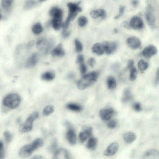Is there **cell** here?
Masks as SVG:
<instances>
[{
  "label": "cell",
  "mask_w": 159,
  "mask_h": 159,
  "mask_svg": "<svg viewBox=\"0 0 159 159\" xmlns=\"http://www.w3.org/2000/svg\"><path fill=\"white\" fill-rule=\"evenodd\" d=\"M49 15L52 18L51 23L53 28L55 30H59L62 25V11L57 7H53L50 10Z\"/></svg>",
  "instance_id": "cell-1"
},
{
  "label": "cell",
  "mask_w": 159,
  "mask_h": 159,
  "mask_svg": "<svg viewBox=\"0 0 159 159\" xmlns=\"http://www.w3.org/2000/svg\"><path fill=\"white\" fill-rule=\"evenodd\" d=\"M99 73L94 72L85 75L77 83L78 88L80 90H84L91 86L97 80Z\"/></svg>",
  "instance_id": "cell-2"
},
{
  "label": "cell",
  "mask_w": 159,
  "mask_h": 159,
  "mask_svg": "<svg viewBox=\"0 0 159 159\" xmlns=\"http://www.w3.org/2000/svg\"><path fill=\"white\" fill-rule=\"evenodd\" d=\"M44 144L43 141L40 138L35 140L31 143L23 147L19 152V155L23 157H27L30 156L33 152Z\"/></svg>",
  "instance_id": "cell-3"
},
{
  "label": "cell",
  "mask_w": 159,
  "mask_h": 159,
  "mask_svg": "<svg viewBox=\"0 0 159 159\" xmlns=\"http://www.w3.org/2000/svg\"><path fill=\"white\" fill-rule=\"evenodd\" d=\"M20 102V97L18 94H11L4 98L3 104L9 109H13L19 105Z\"/></svg>",
  "instance_id": "cell-4"
},
{
  "label": "cell",
  "mask_w": 159,
  "mask_h": 159,
  "mask_svg": "<svg viewBox=\"0 0 159 159\" xmlns=\"http://www.w3.org/2000/svg\"><path fill=\"white\" fill-rule=\"evenodd\" d=\"M80 3V2L77 3L70 2L67 4V5L69 9V12L65 23L70 24V21L73 20L76 17L78 12L82 11V9L79 6Z\"/></svg>",
  "instance_id": "cell-5"
},
{
  "label": "cell",
  "mask_w": 159,
  "mask_h": 159,
  "mask_svg": "<svg viewBox=\"0 0 159 159\" xmlns=\"http://www.w3.org/2000/svg\"><path fill=\"white\" fill-rule=\"evenodd\" d=\"M39 114L36 112L31 114L28 118L26 122L20 125L19 130L22 133H24L31 131L32 129L33 123L39 117Z\"/></svg>",
  "instance_id": "cell-6"
},
{
  "label": "cell",
  "mask_w": 159,
  "mask_h": 159,
  "mask_svg": "<svg viewBox=\"0 0 159 159\" xmlns=\"http://www.w3.org/2000/svg\"><path fill=\"white\" fill-rule=\"evenodd\" d=\"M92 128L91 127H84L83 131L79 133L78 137V141L83 144L88 138L92 136Z\"/></svg>",
  "instance_id": "cell-7"
},
{
  "label": "cell",
  "mask_w": 159,
  "mask_h": 159,
  "mask_svg": "<svg viewBox=\"0 0 159 159\" xmlns=\"http://www.w3.org/2000/svg\"><path fill=\"white\" fill-rule=\"evenodd\" d=\"M154 11L152 6L149 5L148 6L147 11L146 14V17L147 23L152 28H154L156 26V18L153 13Z\"/></svg>",
  "instance_id": "cell-8"
},
{
  "label": "cell",
  "mask_w": 159,
  "mask_h": 159,
  "mask_svg": "<svg viewBox=\"0 0 159 159\" xmlns=\"http://www.w3.org/2000/svg\"><path fill=\"white\" fill-rule=\"evenodd\" d=\"M129 25L130 28L136 30H141L144 27L143 21L141 18L138 16H135L132 18Z\"/></svg>",
  "instance_id": "cell-9"
},
{
  "label": "cell",
  "mask_w": 159,
  "mask_h": 159,
  "mask_svg": "<svg viewBox=\"0 0 159 159\" xmlns=\"http://www.w3.org/2000/svg\"><path fill=\"white\" fill-rule=\"evenodd\" d=\"M157 49L155 46L150 45L147 46L143 51L142 54L143 56L147 59H150L156 55Z\"/></svg>",
  "instance_id": "cell-10"
},
{
  "label": "cell",
  "mask_w": 159,
  "mask_h": 159,
  "mask_svg": "<svg viewBox=\"0 0 159 159\" xmlns=\"http://www.w3.org/2000/svg\"><path fill=\"white\" fill-rule=\"evenodd\" d=\"M126 43L130 48L135 50L138 49L141 46V41L138 37H132L127 39Z\"/></svg>",
  "instance_id": "cell-11"
},
{
  "label": "cell",
  "mask_w": 159,
  "mask_h": 159,
  "mask_svg": "<svg viewBox=\"0 0 159 159\" xmlns=\"http://www.w3.org/2000/svg\"><path fill=\"white\" fill-rule=\"evenodd\" d=\"M114 112L113 109L109 108L101 110L99 115L101 118L104 121L109 120L113 116Z\"/></svg>",
  "instance_id": "cell-12"
},
{
  "label": "cell",
  "mask_w": 159,
  "mask_h": 159,
  "mask_svg": "<svg viewBox=\"0 0 159 159\" xmlns=\"http://www.w3.org/2000/svg\"><path fill=\"white\" fill-rule=\"evenodd\" d=\"M67 129V139L71 144L75 145L76 142V136L75 131L72 125Z\"/></svg>",
  "instance_id": "cell-13"
},
{
  "label": "cell",
  "mask_w": 159,
  "mask_h": 159,
  "mask_svg": "<svg viewBox=\"0 0 159 159\" xmlns=\"http://www.w3.org/2000/svg\"><path fill=\"white\" fill-rule=\"evenodd\" d=\"M105 52L108 55L112 54L116 50L117 44L115 42L104 41L103 43Z\"/></svg>",
  "instance_id": "cell-14"
},
{
  "label": "cell",
  "mask_w": 159,
  "mask_h": 159,
  "mask_svg": "<svg viewBox=\"0 0 159 159\" xmlns=\"http://www.w3.org/2000/svg\"><path fill=\"white\" fill-rule=\"evenodd\" d=\"M54 159H69V154L66 150L63 148H60L57 150L54 153Z\"/></svg>",
  "instance_id": "cell-15"
},
{
  "label": "cell",
  "mask_w": 159,
  "mask_h": 159,
  "mask_svg": "<svg viewBox=\"0 0 159 159\" xmlns=\"http://www.w3.org/2000/svg\"><path fill=\"white\" fill-rule=\"evenodd\" d=\"M127 68L130 70V79L131 81H134L136 79L137 76V71L134 65V61L130 60L128 63Z\"/></svg>",
  "instance_id": "cell-16"
},
{
  "label": "cell",
  "mask_w": 159,
  "mask_h": 159,
  "mask_svg": "<svg viewBox=\"0 0 159 159\" xmlns=\"http://www.w3.org/2000/svg\"><path fill=\"white\" fill-rule=\"evenodd\" d=\"M13 1L14 0H2L1 7L4 12L8 13L11 12Z\"/></svg>",
  "instance_id": "cell-17"
},
{
  "label": "cell",
  "mask_w": 159,
  "mask_h": 159,
  "mask_svg": "<svg viewBox=\"0 0 159 159\" xmlns=\"http://www.w3.org/2000/svg\"><path fill=\"white\" fill-rule=\"evenodd\" d=\"M119 145L116 142H114L110 144L104 152V155L110 156L115 154L118 151Z\"/></svg>",
  "instance_id": "cell-18"
},
{
  "label": "cell",
  "mask_w": 159,
  "mask_h": 159,
  "mask_svg": "<svg viewBox=\"0 0 159 159\" xmlns=\"http://www.w3.org/2000/svg\"><path fill=\"white\" fill-rule=\"evenodd\" d=\"M37 62V56L36 54H34L27 59L25 64L26 68H30L35 66Z\"/></svg>",
  "instance_id": "cell-19"
},
{
  "label": "cell",
  "mask_w": 159,
  "mask_h": 159,
  "mask_svg": "<svg viewBox=\"0 0 159 159\" xmlns=\"http://www.w3.org/2000/svg\"><path fill=\"white\" fill-rule=\"evenodd\" d=\"M90 15L94 19H96L100 17L104 19L106 17L105 11L103 9L93 10L90 12Z\"/></svg>",
  "instance_id": "cell-20"
},
{
  "label": "cell",
  "mask_w": 159,
  "mask_h": 159,
  "mask_svg": "<svg viewBox=\"0 0 159 159\" xmlns=\"http://www.w3.org/2000/svg\"><path fill=\"white\" fill-rule=\"evenodd\" d=\"M51 54L52 56L54 57L64 56L65 52L62 50V44H58L52 50Z\"/></svg>",
  "instance_id": "cell-21"
},
{
  "label": "cell",
  "mask_w": 159,
  "mask_h": 159,
  "mask_svg": "<svg viewBox=\"0 0 159 159\" xmlns=\"http://www.w3.org/2000/svg\"><path fill=\"white\" fill-rule=\"evenodd\" d=\"M92 51L93 53L99 55H103L105 52L103 44L100 43L94 44L92 47Z\"/></svg>",
  "instance_id": "cell-22"
},
{
  "label": "cell",
  "mask_w": 159,
  "mask_h": 159,
  "mask_svg": "<svg viewBox=\"0 0 159 159\" xmlns=\"http://www.w3.org/2000/svg\"><path fill=\"white\" fill-rule=\"evenodd\" d=\"M145 157L146 158L159 159V151L155 149L150 150L146 152Z\"/></svg>",
  "instance_id": "cell-23"
},
{
  "label": "cell",
  "mask_w": 159,
  "mask_h": 159,
  "mask_svg": "<svg viewBox=\"0 0 159 159\" xmlns=\"http://www.w3.org/2000/svg\"><path fill=\"white\" fill-rule=\"evenodd\" d=\"M136 136L135 134L132 132H127L123 136L125 141L128 144H130L136 139Z\"/></svg>",
  "instance_id": "cell-24"
},
{
  "label": "cell",
  "mask_w": 159,
  "mask_h": 159,
  "mask_svg": "<svg viewBox=\"0 0 159 159\" xmlns=\"http://www.w3.org/2000/svg\"><path fill=\"white\" fill-rule=\"evenodd\" d=\"M98 143L97 139L92 136L89 137L87 147L89 149L94 150L96 148Z\"/></svg>",
  "instance_id": "cell-25"
},
{
  "label": "cell",
  "mask_w": 159,
  "mask_h": 159,
  "mask_svg": "<svg viewBox=\"0 0 159 159\" xmlns=\"http://www.w3.org/2000/svg\"><path fill=\"white\" fill-rule=\"evenodd\" d=\"M55 76V74L53 72L48 71L43 73L41 76V78L44 81H50L53 80Z\"/></svg>",
  "instance_id": "cell-26"
},
{
  "label": "cell",
  "mask_w": 159,
  "mask_h": 159,
  "mask_svg": "<svg viewBox=\"0 0 159 159\" xmlns=\"http://www.w3.org/2000/svg\"><path fill=\"white\" fill-rule=\"evenodd\" d=\"M133 96L130 90L127 89L124 91L122 101L123 102H127L132 100Z\"/></svg>",
  "instance_id": "cell-27"
},
{
  "label": "cell",
  "mask_w": 159,
  "mask_h": 159,
  "mask_svg": "<svg viewBox=\"0 0 159 159\" xmlns=\"http://www.w3.org/2000/svg\"><path fill=\"white\" fill-rule=\"evenodd\" d=\"M107 85L108 88L110 90L115 89L117 84L115 78L112 76L109 77L107 80Z\"/></svg>",
  "instance_id": "cell-28"
},
{
  "label": "cell",
  "mask_w": 159,
  "mask_h": 159,
  "mask_svg": "<svg viewBox=\"0 0 159 159\" xmlns=\"http://www.w3.org/2000/svg\"><path fill=\"white\" fill-rule=\"evenodd\" d=\"M37 4L36 0H26L24 6L25 10H29L35 7Z\"/></svg>",
  "instance_id": "cell-29"
},
{
  "label": "cell",
  "mask_w": 159,
  "mask_h": 159,
  "mask_svg": "<svg viewBox=\"0 0 159 159\" xmlns=\"http://www.w3.org/2000/svg\"><path fill=\"white\" fill-rule=\"evenodd\" d=\"M31 30L34 34L36 35H38L42 32L43 28L40 23H37L33 26Z\"/></svg>",
  "instance_id": "cell-30"
},
{
  "label": "cell",
  "mask_w": 159,
  "mask_h": 159,
  "mask_svg": "<svg viewBox=\"0 0 159 159\" xmlns=\"http://www.w3.org/2000/svg\"><path fill=\"white\" fill-rule=\"evenodd\" d=\"M138 66L139 70L140 71L144 72L148 69L149 67V64L144 60L141 59L138 62Z\"/></svg>",
  "instance_id": "cell-31"
},
{
  "label": "cell",
  "mask_w": 159,
  "mask_h": 159,
  "mask_svg": "<svg viewBox=\"0 0 159 159\" xmlns=\"http://www.w3.org/2000/svg\"><path fill=\"white\" fill-rule=\"evenodd\" d=\"M67 108L71 110L75 111L76 112H79L81 111L82 109V107L79 105L73 104L70 103L67 105Z\"/></svg>",
  "instance_id": "cell-32"
},
{
  "label": "cell",
  "mask_w": 159,
  "mask_h": 159,
  "mask_svg": "<svg viewBox=\"0 0 159 159\" xmlns=\"http://www.w3.org/2000/svg\"><path fill=\"white\" fill-rule=\"evenodd\" d=\"M54 111V107L52 105H49L45 107L43 110V114L45 116L52 114Z\"/></svg>",
  "instance_id": "cell-33"
},
{
  "label": "cell",
  "mask_w": 159,
  "mask_h": 159,
  "mask_svg": "<svg viewBox=\"0 0 159 159\" xmlns=\"http://www.w3.org/2000/svg\"><path fill=\"white\" fill-rule=\"evenodd\" d=\"M58 146V142L57 140L55 139L52 143L51 145L48 148V150L50 153H54L57 150Z\"/></svg>",
  "instance_id": "cell-34"
},
{
  "label": "cell",
  "mask_w": 159,
  "mask_h": 159,
  "mask_svg": "<svg viewBox=\"0 0 159 159\" xmlns=\"http://www.w3.org/2000/svg\"><path fill=\"white\" fill-rule=\"evenodd\" d=\"M88 19L85 16L80 17L78 19V23L79 26L81 27L85 26L88 23Z\"/></svg>",
  "instance_id": "cell-35"
},
{
  "label": "cell",
  "mask_w": 159,
  "mask_h": 159,
  "mask_svg": "<svg viewBox=\"0 0 159 159\" xmlns=\"http://www.w3.org/2000/svg\"><path fill=\"white\" fill-rule=\"evenodd\" d=\"M76 51L77 52H80L83 50V45L82 43L77 39L75 41Z\"/></svg>",
  "instance_id": "cell-36"
},
{
  "label": "cell",
  "mask_w": 159,
  "mask_h": 159,
  "mask_svg": "<svg viewBox=\"0 0 159 159\" xmlns=\"http://www.w3.org/2000/svg\"><path fill=\"white\" fill-rule=\"evenodd\" d=\"M132 108L136 112H141L142 109L141 104L138 102L135 103L133 104Z\"/></svg>",
  "instance_id": "cell-37"
},
{
  "label": "cell",
  "mask_w": 159,
  "mask_h": 159,
  "mask_svg": "<svg viewBox=\"0 0 159 159\" xmlns=\"http://www.w3.org/2000/svg\"><path fill=\"white\" fill-rule=\"evenodd\" d=\"M117 124V122L115 120H111L107 123V126L109 129H114L115 128Z\"/></svg>",
  "instance_id": "cell-38"
},
{
  "label": "cell",
  "mask_w": 159,
  "mask_h": 159,
  "mask_svg": "<svg viewBox=\"0 0 159 159\" xmlns=\"http://www.w3.org/2000/svg\"><path fill=\"white\" fill-rule=\"evenodd\" d=\"M4 136L6 141L7 143L10 142L12 139V135L8 132H5L4 134Z\"/></svg>",
  "instance_id": "cell-39"
},
{
  "label": "cell",
  "mask_w": 159,
  "mask_h": 159,
  "mask_svg": "<svg viewBox=\"0 0 159 159\" xmlns=\"http://www.w3.org/2000/svg\"><path fill=\"white\" fill-rule=\"evenodd\" d=\"M4 145L2 141H0V159H3L4 157Z\"/></svg>",
  "instance_id": "cell-40"
},
{
  "label": "cell",
  "mask_w": 159,
  "mask_h": 159,
  "mask_svg": "<svg viewBox=\"0 0 159 159\" xmlns=\"http://www.w3.org/2000/svg\"><path fill=\"white\" fill-rule=\"evenodd\" d=\"M125 8L123 6H121L119 8V14L115 16L114 17L115 19H119L122 15L124 12Z\"/></svg>",
  "instance_id": "cell-41"
},
{
  "label": "cell",
  "mask_w": 159,
  "mask_h": 159,
  "mask_svg": "<svg viewBox=\"0 0 159 159\" xmlns=\"http://www.w3.org/2000/svg\"><path fill=\"white\" fill-rule=\"evenodd\" d=\"M80 70L82 74H85L87 71V67L84 63L80 64Z\"/></svg>",
  "instance_id": "cell-42"
},
{
  "label": "cell",
  "mask_w": 159,
  "mask_h": 159,
  "mask_svg": "<svg viewBox=\"0 0 159 159\" xmlns=\"http://www.w3.org/2000/svg\"><path fill=\"white\" fill-rule=\"evenodd\" d=\"M87 63L89 65L90 67L92 68L95 64L96 62H95V60L94 58H90L88 60Z\"/></svg>",
  "instance_id": "cell-43"
},
{
  "label": "cell",
  "mask_w": 159,
  "mask_h": 159,
  "mask_svg": "<svg viewBox=\"0 0 159 159\" xmlns=\"http://www.w3.org/2000/svg\"><path fill=\"white\" fill-rule=\"evenodd\" d=\"M84 61V57L82 55H79L78 56L77 62L79 64H81L83 63Z\"/></svg>",
  "instance_id": "cell-44"
},
{
  "label": "cell",
  "mask_w": 159,
  "mask_h": 159,
  "mask_svg": "<svg viewBox=\"0 0 159 159\" xmlns=\"http://www.w3.org/2000/svg\"><path fill=\"white\" fill-rule=\"evenodd\" d=\"M154 83L156 85H157L159 83V68L157 69L156 71Z\"/></svg>",
  "instance_id": "cell-45"
},
{
  "label": "cell",
  "mask_w": 159,
  "mask_h": 159,
  "mask_svg": "<svg viewBox=\"0 0 159 159\" xmlns=\"http://www.w3.org/2000/svg\"><path fill=\"white\" fill-rule=\"evenodd\" d=\"M62 34L63 37L67 38L69 36L70 33L67 31V30H63L62 32Z\"/></svg>",
  "instance_id": "cell-46"
},
{
  "label": "cell",
  "mask_w": 159,
  "mask_h": 159,
  "mask_svg": "<svg viewBox=\"0 0 159 159\" xmlns=\"http://www.w3.org/2000/svg\"><path fill=\"white\" fill-rule=\"evenodd\" d=\"M35 43L34 41L32 40L30 41L27 44V46L28 47H33Z\"/></svg>",
  "instance_id": "cell-47"
},
{
  "label": "cell",
  "mask_w": 159,
  "mask_h": 159,
  "mask_svg": "<svg viewBox=\"0 0 159 159\" xmlns=\"http://www.w3.org/2000/svg\"><path fill=\"white\" fill-rule=\"evenodd\" d=\"M123 26L127 28H130L129 24L126 22H124L123 23Z\"/></svg>",
  "instance_id": "cell-48"
},
{
  "label": "cell",
  "mask_w": 159,
  "mask_h": 159,
  "mask_svg": "<svg viewBox=\"0 0 159 159\" xmlns=\"http://www.w3.org/2000/svg\"><path fill=\"white\" fill-rule=\"evenodd\" d=\"M132 5L134 6H136L137 5L138 2L136 0H134L132 2Z\"/></svg>",
  "instance_id": "cell-49"
},
{
  "label": "cell",
  "mask_w": 159,
  "mask_h": 159,
  "mask_svg": "<svg viewBox=\"0 0 159 159\" xmlns=\"http://www.w3.org/2000/svg\"><path fill=\"white\" fill-rule=\"evenodd\" d=\"M34 159H43L44 158L43 157H42L41 156H35L34 157V158H33Z\"/></svg>",
  "instance_id": "cell-50"
},
{
  "label": "cell",
  "mask_w": 159,
  "mask_h": 159,
  "mask_svg": "<svg viewBox=\"0 0 159 159\" xmlns=\"http://www.w3.org/2000/svg\"><path fill=\"white\" fill-rule=\"evenodd\" d=\"M21 121V118H18L16 121V122L17 123H19Z\"/></svg>",
  "instance_id": "cell-51"
},
{
  "label": "cell",
  "mask_w": 159,
  "mask_h": 159,
  "mask_svg": "<svg viewBox=\"0 0 159 159\" xmlns=\"http://www.w3.org/2000/svg\"><path fill=\"white\" fill-rule=\"evenodd\" d=\"M38 1L40 2L41 3L46 1V0H38Z\"/></svg>",
  "instance_id": "cell-52"
},
{
  "label": "cell",
  "mask_w": 159,
  "mask_h": 159,
  "mask_svg": "<svg viewBox=\"0 0 159 159\" xmlns=\"http://www.w3.org/2000/svg\"><path fill=\"white\" fill-rule=\"evenodd\" d=\"M115 33H117L118 32V30L116 29H115Z\"/></svg>",
  "instance_id": "cell-53"
}]
</instances>
